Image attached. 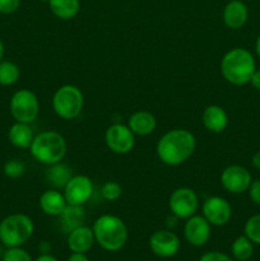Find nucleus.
<instances>
[{
    "label": "nucleus",
    "instance_id": "f257e3e1",
    "mask_svg": "<svg viewBox=\"0 0 260 261\" xmlns=\"http://www.w3.org/2000/svg\"><path fill=\"white\" fill-rule=\"evenodd\" d=\"M196 149V139L186 129H172L160 138L155 145L158 160L165 165L176 167L185 163Z\"/></svg>",
    "mask_w": 260,
    "mask_h": 261
},
{
    "label": "nucleus",
    "instance_id": "f03ea898",
    "mask_svg": "<svg viewBox=\"0 0 260 261\" xmlns=\"http://www.w3.org/2000/svg\"><path fill=\"white\" fill-rule=\"evenodd\" d=\"M255 70V58L244 47L231 48L224 54L221 60L222 76L233 86L241 87L249 84Z\"/></svg>",
    "mask_w": 260,
    "mask_h": 261
},
{
    "label": "nucleus",
    "instance_id": "7ed1b4c3",
    "mask_svg": "<svg viewBox=\"0 0 260 261\" xmlns=\"http://www.w3.org/2000/svg\"><path fill=\"white\" fill-rule=\"evenodd\" d=\"M94 240L99 247L109 252L120 251L126 245L129 232L125 222L114 214H103L92 226Z\"/></svg>",
    "mask_w": 260,
    "mask_h": 261
},
{
    "label": "nucleus",
    "instance_id": "20e7f679",
    "mask_svg": "<svg viewBox=\"0 0 260 261\" xmlns=\"http://www.w3.org/2000/svg\"><path fill=\"white\" fill-rule=\"evenodd\" d=\"M30 152L38 163L51 166L64 160L68 152V144L60 133L46 130L35 135Z\"/></svg>",
    "mask_w": 260,
    "mask_h": 261
},
{
    "label": "nucleus",
    "instance_id": "39448f33",
    "mask_svg": "<svg viewBox=\"0 0 260 261\" xmlns=\"http://www.w3.org/2000/svg\"><path fill=\"white\" fill-rule=\"evenodd\" d=\"M35 223L27 214L13 213L0 222V242L5 247H19L33 236Z\"/></svg>",
    "mask_w": 260,
    "mask_h": 261
},
{
    "label": "nucleus",
    "instance_id": "423d86ee",
    "mask_svg": "<svg viewBox=\"0 0 260 261\" xmlns=\"http://www.w3.org/2000/svg\"><path fill=\"white\" fill-rule=\"evenodd\" d=\"M83 106V92L74 84H64L59 87L53 96L54 112L63 120H73L78 117Z\"/></svg>",
    "mask_w": 260,
    "mask_h": 261
},
{
    "label": "nucleus",
    "instance_id": "0eeeda50",
    "mask_svg": "<svg viewBox=\"0 0 260 261\" xmlns=\"http://www.w3.org/2000/svg\"><path fill=\"white\" fill-rule=\"evenodd\" d=\"M10 115L17 122L32 124L40 114V101L35 92L19 89L14 92L9 102Z\"/></svg>",
    "mask_w": 260,
    "mask_h": 261
},
{
    "label": "nucleus",
    "instance_id": "6e6552de",
    "mask_svg": "<svg viewBox=\"0 0 260 261\" xmlns=\"http://www.w3.org/2000/svg\"><path fill=\"white\" fill-rule=\"evenodd\" d=\"M199 208L198 194L191 188L181 186L171 193L168 199V209L177 219H188L196 214Z\"/></svg>",
    "mask_w": 260,
    "mask_h": 261
},
{
    "label": "nucleus",
    "instance_id": "1a4fd4ad",
    "mask_svg": "<svg viewBox=\"0 0 260 261\" xmlns=\"http://www.w3.org/2000/svg\"><path fill=\"white\" fill-rule=\"evenodd\" d=\"M105 143L115 154H126L135 145V135L127 125L112 124L105 133Z\"/></svg>",
    "mask_w": 260,
    "mask_h": 261
},
{
    "label": "nucleus",
    "instance_id": "9d476101",
    "mask_svg": "<svg viewBox=\"0 0 260 261\" xmlns=\"http://www.w3.org/2000/svg\"><path fill=\"white\" fill-rule=\"evenodd\" d=\"M221 185L227 193L239 194L246 193L250 184L252 181V176L247 168L240 165L227 166L221 173Z\"/></svg>",
    "mask_w": 260,
    "mask_h": 261
},
{
    "label": "nucleus",
    "instance_id": "9b49d317",
    "mask_svg": "<svg viewBox=\"0 0 260 261\" xmlns=\"http://www.w3.org/2000/svg\"><path fill=\"white\" fill-rule=\"evenodd\" d=\"M201 216L211 223V226H226L232 218V206L222 196H209L201 205Z\"/></svg>",
    "mask_w": 260,
    "mask_h": 261
},
{
    "label": "nucleus",
    "instance_id": "f8f14e48",
    "mask_svg": "<svg viewBox=\"0 0 260 261\" xmlns=\"http://www.w3.org/2000/svg\"><path fill=\"white\" fill-rule=\"evenodd\" d=\"M93 191V182L86 175H73V177L63 189L66 203L71 205H84L92 198Z\"/></svg>",
    "mask_w": 260,
    "mask_h": 261
},
{
    "label": "nucleus",
    "instance_id": "ddd939ff",
    "mask_svg": "<svg viewBox=\"0 0 260 261\" xmlns=\"http://www.w3.org/2000/svg\"><path fill=\"white\" fill-rule=\"evenodd\" d=\"M149 249L158 257H172L178 252L181 246L180 239L171 229H158L149 237Z\"/></svg>",
    "mask_w": 260,
    "mask_h": 261
},
{
    "label": "nucleus",
    "instance_id": "4468645a",
    "mask_svg": "<svg viewBox=\"0 0 260 261\" xmlns=\"http://www.w3.org/2000/svg\"><path fill=\"white\" fill-rule=\"evenodd\" d=\"M212 234V226L203 216L194 214L186 219L184 226V237L189 245L194 247H201L209 241Z\"/></svg>",
    "mask_w": 260,
    "mask_h": 261
},
{
    "label": "nucleus",
    "instance_id": "2eb2a0df",
    "mask_svg": "<svg viewBox=\"0 0 260 261\" xmlns=\"http://www.w3.org/2000/svg\"><path fill=\"white\" fill-rule=\"evenodd\" d=\"M222 19L229 30H240L249 19V9L242 0H231L227 3L222 12Z\"/></svg>",
    "mask_w": 260,
    "mask_h": 261
},
{
    "label": "nucleus",
    "instance_id": "dca6fc26",
    "mask_svg": "<svg viewBox=\"0 0 260 261\" xmlns=\"http://www.w3.org/2000/svg\"><path fill=\"white\" fill-rule=\"evenodd\" d=\"M68 233V241L66 242H68V247L71 252L87 254L96 244L93 229L86 224H82V226L71 229Z\"/></svg>",
    "mask_w": 260,
    "mask_h": 261
},
{
    "label": "nucleus",
    "instance_id": "f3484780",
    "mask_svg": "<svg viewBox=\"0 0 260 261\" xmlns=\"http://www.w3.org/2000/svg\"><path fill=\"white\" fill-rule=\"evenodd\" d=\"M201 122L208 132L219 134L228 125V115L226 110L218 105H209L201 114Z\"/></svg>",
    "mask_w": 260,
    "mask_h": 261
},
{
    "label": "nucleus",
    "instance_id": "a211bd4d",
    "mask_svg": "<svg viewBox=\"0 0 260 261\" xmlns=\"http://www.w3.org/2000/svg\"><path fill=\"white\" fill-rule=\"evenodd\" d=\"M40 208L46 216L50 217H59L66 208L68 203L64 196V193L59 191L58 189H50L41 194L40 200Z\"/></svg>",
    "mask_w": 260,
    "mask_h": 261
},
{
    "label": "nucleus",
    "instance_id": "6ab92c4d",
    "mask_svg": "<svg viewBox=\"0 0 260 261\" xmlns=\"http://www.w3.org/2000/svg\"><path fill=\"white\" fill-rule=\"evenodd\" d=\"M126 125L134 133V135L147 137V135H150L155 130L157 120H155L154 115L150 114L149 111L139 110V111H135L134 114L130 115Z\"/></svg>",
    "mask_w": 260,
    "mask_h": 261
},
{
    "label": "nucleus",
    "instance_id": "aec40b11",
    "mask_svg": "<svg viewBox=\"0 0 260 261\" xmlns=\"http://www.w3.org/2000/svg\"><path fill=\"white\" fill-rule=\"evenodd\" d=\"M33 138H35V134H33L31 124L15 121L8 130V139L10 144L19 149H30Z\"/></svg>",
    "mask_w": 260,
    "mask_h": 261
},
{
    "label": "nucleus",
    "instance_id": "412c9836",
    "mask_svg": "<svg viewBox=\"0 0 260 261\" xmlns=\"http://www.w3.org/2000/svg\"><path fill=\"white\" fill-rule=\"evenodd\" d=\"M51 13L61 20H70L81 10V0H48Z\"/></svg>",
    "mask_w": 260,
    "mask_h": 261
},
{
    "label": "nucleus",
    "instance_id": "4be33fe9",
    "mask_svg": "<svg viewBox=\"0 0 260 261\" xmlns=\"http://www.w3.org/2000/svg\"><path fill=\"white\" fill-rule=\"evenodd\" d=\"M71 177H73L71 168L61 162L48 166L47 171H46V180H47V182L54 189H58V190L65 188V185L69 182Z\"/></svg>",
    "mask_w": 260,
    "mask_h": 261
},
{
    "label": "nucleus",
    "instance_id": "5701e85b",
    "mask_svg": "<svg viewBox=\"0 0 260 261\" xmlns=\"http://www.w3.org/2000/svg\"><path fill=\"white\" fill-rule=\"evenodd\" d=\"M83 206L84 205H71V204L66 205L63 213L59 216L60 217L61 227L64 228V231L70 232L71 229L84 224V221H86V211H84Z\"/></svg>",
    "mask_w": 260,
    "mask_h": 261
},
{
    "label": "nucleus",
    "instance_id": "b1692460",
    "mask_svg": "<svg viewBox=\"0 0 260 261\" xmlns=\"http://www.w3.org/2000/svg\"><path fill=\"white\" fill-rule=\"evenodd\" d=\"M231 254L236 261H247L254 254V244L245 234L236 237L231 245Z\"/></svg>",
    "mask_w": 260,
    "mask_h": 261
},
{
    "label": "nucleus",
    "instance_id": "393cba45",
    "mask_svg": "<svg viewBox=\"0 0 260 261\" xmlns=\"http://www.w3.org/2000/svg\"><path fill=\"white\" fill-rule=\"evenodd\" d=\"M20 76L19 66L9 60L0 61V86H13Z\"/></svg>",
    "mask_w": 260,
    "mask_h": 261
},
{
    "label": "nucleus",
    "instance_id": "a878e982",
    "mask_svg": "<svg viewBox=\"0 0 260 261\" xmlns=\"http://www.w3.org/2000/svg\"><path fill=\"white\" fill-rule=\"evenodd\" d=\"M244 234L255 245H260V214H254L246 221Z\"/></svg>",
    "mask_w": 260,
    "mask_h": 261
},
{
    "label": "nucleus",
    "instance_id": "bb28decb",
    "mask_svg": "<svg viewBox=\"0 0 260 261\" xmlns=\"http://www.w3.org/2000/svg\"><path fill=\"white\" fill-rule=\"evenodd\" d=\"M2 261H33L27 250L19 247H7L2 255Z\"/></svg>",
    "mask_w": 260,
    "mask_h": 261
},
{
    "label": "nucleus",
    "instance_id": "cd10ccee",
    "mask_svg": "<svg viewBox=\"0 0 260 261\" xmlns=\"http://www.w3.org/2000/svg\"><path fill=\"white\" fill-rule=\"evenodd\" d=\"M4 175L7 177L12 178V180H15V178L22 177L25 173V165L19 160H9L4 165Z\"/></svg>",
    "mask_w": 260,
    "mask_h": 261
},
{
    "label": "nucleus",
    "instance_id": "c85d7f7f",
    "mask_svg": "<svg viewBox=\"0 0 260 261\" xmlns=\"http://www.w3.org/2000/svg\"><path fill=\"white\" fill-rule=\"evenodd\" d=\"M121 194L122 188L116 181H107L101 188V196L106 201H116Z\"/></svg>",
    "mask_w": 260,
    "mask_h": 261
},
{
    "label": "nucleus",
    "instance_id": "c756f323",
    "mask_svg": "<svg viewBox=\"0 0 260 261\" xmlns=\"http://www.w3.org/2000/svg\"><path fill=\"white\" fill-rule=\"evenodd\" d=\"M198 261H236L232 256L219 251H208L200 256Z\"/></svg>",
    "mask_w": 260,
    "mask_h": 261
},
{
    "label": "nucleus",
    "instance_id": "7c9ffc66",
    "mask_svg": "<svg viewBox=\"0 0 260 261\" xmlns=\"http://www.w3.org/2000/svg\"><path fill=\"white\" fill-rule=\"evenodd\" d=\"M20 7V0H0V14H13Z\"/></svg>",
    "mask_w": 260,
    "mask_h": 261
},
{
    "label": "nucleus",
    "instance_id": "2f4dec72",
    "mask_svg": "<svg viewBox=\"0 0 260 261\" xmlns=\"http://www.w3.org/2000/svg\"><path fill=\"white\" fill-rule=\"evenodd\" d=\"M247 193H249L250 200L255 205H260V180H252L247 189Z\"/></svg>",
    "mask_w": 260,
    "mask_h": 261
},
{
    "label": "nucleus",
    "instance_id": "473e14b6",
    "mask_svg": "<svg viewBox=\"0 0 260 261\" xmlns=\"http://www.w3.org/2000/svg\"><path fill=\"white\" fill-rule=\"evenodd\" d=\"M250 84L254 87L255 89L260 91V70H255L254 74L251 75V79H250Z\"/></svg>",
    "mask_w": 260,
    "mask_h": 261
},
{
    "label": "nucleus",
    "instance_id": "72a5a7b5",
    "mask_svg": "<svg viewBox=\"0 0 260 261\" xmlns=\"http://www.w3.org/2000/svg\"><path fill=\"white\" fill-rule=\"evenodd\" d=\"M66 261H89V259L86 254H82V252H71Z\"/></svg>",
    "mask_w": 260,
    "mask_h": 261
},
{
    "label": "nucleus",
    "instance_id": "f704fd0d",
    "mask_svg": "<svg viewBox=\"0 0 260 261\" xmlns=\"http://www.w3.org/2000/svg\"><path fill=\"white\" fill-rule=\"evenodd\" d=\"M251 165L252 167L256 168V170H260V152H256L251 158Z\"/></svg>",
    "mask_w": 260,
    "mask_h": 261
},
{
    "label": "nucleus",
    "instance_id": "c9c22d12",
    "mask_svg": "<svg viewBox=\"0 0 260 261\" xmlns=\"http://www.w3.org/2000/svg\"><path fill=\"white\" fill-rule=\"evenodd\" d=\"M33 261H59V260L50 254H41L37 259H35Z\"/></svg>",
    "mask_w": 260,
    "mask_h": 261
},
{
    "label": "nucleus",
    "instance_id": "e433bc0d",
    "mask_svg": "<svg viewBox=\"0 0 260 261\" xmlns=\"http://www.w3.org/2000/svg\"><path fill=\"white\" fill-rule=\"evenodd\" d=\"M4 54H5V46H4V42H3L2 40H0V61L4 59Z\"/></svg>",
    "mask_w": 260,
    "mask_h": 261
},
{
    "label": "nucleus",
    "instance_id": "4c0bfd02",
    "mask_svg": "<svg viewBox=\"0 0 260 261\" xmlns=\"http://www.w3.org/2000/svg\"><path fill=\"white\" fill-rule=\"evenodd\" d=\"M255 51H256L257 58L260 59V35H259V37H257L256 43H255Z\"/></svg>",
    "mask_w": 260,
    "mask_h": 261
},
{
    "label": "nucleus",
    "instance_id": "58836bf2",
    "mask_svg": "<svg viewBox=\"0 0 260 261\" xmlns=\"http://www.w3.org/2000/svg\"><path fill=\"white\" fill-rule=\"evenodd\" d=\"M41 3H48V0H40Z\"/></svg>",
    "mask_w": 260,
    "mask_h": 261
}]
</instances>
